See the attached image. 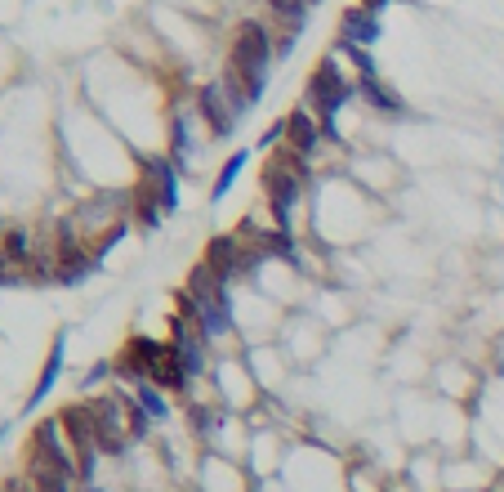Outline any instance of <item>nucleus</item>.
<instances>
[{
  "label": "nucleus",
  "instance_id": "9b49d317",
  "mask_svg": "<svg viewBox=\"0 0 504 492\" xmlns=\"http://www.w3.org/2000/svg\"><path fill=\"white\" fill-rule=\"evenodd\" d=\"M232 260H242V256H237V242H232V237H214V242L205 246V265H210V269H214L219 277L232 274Z\"/></svg>",
  "mask_w": 504,
  "mask_h": 492
},
{
  "label": "nucleus",
  "instance_id": "1a4fd4ad",
  "mask_svg": "<svg viewBox=\"0 0 504 492\" xmlns=\"http://www.w3.org/2000/svg\"><path fill=\"white\" fill-rule=\"evenodd\" d=\"M357 85H361V95L371 99V108L393 112V116H402V112H406V104H402V99H398V95H393L389 85H380V76H361Z\"/></svg>",
  "mask_w": 504,
  "mask_h": 492
},
{
  "label": "nucleus",
  "instance_id": "9d476101",
  "mask_svg": "<svg viewBox=\"0 0 504 492\" xmlns=\"http://www.w3.org/2000/svg\"><path fill=\"white\" fill-rule=\"evenodd\" d=\"M152 385H170V389H179V385L188 381V372H183V363H179V354H174V345L170 349H161V358H156V367H152Z\"/></svg>",
  "mask_w": 504,
  "mask_h": 492
},
{
  "label": "nucleus",
  "instance_id": "4468645a",
  "mask_svg": "<svg viewBox=\"0 0 504 492\" xmlns=\"http://www.w3.org/2000/svg\"><path fill=\"white\" fill-rule=\"evenodd\" d=\"M268 5H272L282 18H295V23L303 18V9H308V0H268Z\"/></svg>",
  "mask_w": 504,
  "mask_h": 492
},
{
  "label": "nucleus",
  "instance_id": "f03ea898",
  "mask_svg": "<svg viewBox=\"0 0 504 492\" xmlns=\"http://www.w3.org/2000/svg\"><path fill=\"white\" fill-rule=\"evenodd\" d=\"M300 188H303V170L295 162L272 157V162L263 166V193H268V206L277 211V219L291 216V206H295Z\"/></svg>",
  "mask_w": 504,
  "mask_h": 492
},
{
  "label": "nucleus",
  "instance_id": "dca6fc26",
  "mask_svg": "<svg viewBox=\"0 0 504 492\" xmlns=\"http://www.w3.org/2000/svg\"><path fill=\"white\" fill-rule=\"evenodd\" d=\"M282 135H286V126H268V130H263V139H259V144H263V148H272V144H277V139H282Z\"/></svg>",
  "mask_w": 504,
  "mask_h": 492
},
{
  "label": "nucleus",
  "instance_id": "f3484780",
  "mask_svg": "<svg viewBox=\"0 0 504 492\" xmlns=\"http://www.w3.org/2000/svg\"><path fill=\"white\" fill-rule=\"evenodd\" d=\"M384 5H389V0H361V9H371V14H380Z\"/></svg>",
  "mask_w": 504,
  "mask_h": 492
},
{
  "label": "nucleus",
  "instance_id": "f8f14e48",
  "mask_svg": "<svg viewBox=\"0 0 504 492\" xmlns=\"http://www.w3.org/2000/svg\"><path fill=\"white\" fill-rule=\"evenodd\" d=\"M242 166H246V153H232V157H228V166H223V170H219V179H214V202H219V197H228V188H232V184H237V175H242Z\"/></svg>",
  "mask_w": 504,
  "mask_h": 492
},
{
  "label": "nucleus",
  "instance_id": "ddd939ff",
  "mask_svg": "<svg viewBox=\"0 0 504 492\" xmlns=\"http://www.w3.org/2000/svg\"><path fill=\"white\" fill-rule=\"evenodd\" d=\"M139 407L148 412L152 421H156V417H165V398H161V389H156L152 381H139Z\"/></svg>",
  "mask_w": 504,
  "mask_h": 492
},
{
  "label": "nucleus",
  "instance_id": "6e6552de",
  "mask_svg": "<svg viewBox=\"0 0 504 492\" xmlns=\"http://www.w3.org/2000/svg\"><path fill=\"white\" fill-rule=\"evenodd\" d=\"M63 354H67V340H63V336H54L50 358H45V372H41V381H36V389H32V403H27V407L45 403V394L54 389V377H58V367H63Z\"/></svg>",
  "mask_w": 504,
  "mask_h": 492
},
{
  "label": "nucleus",
  "instance_id": "423d86ee",
  "mask_svg": "<svg viewBox=\"0 0 504 492\" xmlns=\"http://www.w3.org/2000/svg\"><path fill=\"white\" fill-rule=\"evenodd\" d=\"M286 139H291V148L300 153V157H312V148H317V139H321V130L312 126V116L308 112H291V121H286Z\"/></svg>",
  "mask_w": 504,
  "mask_h": 492
},
{
  "label": "nucleus",
  "instance_id": "0eeeda50",
  "mask_svg": "<svg viewBox=\"0 0 504 492\" xmlns=\"http://www.w3.org/2000/svg\"><path fill=\"white\" fill-rule=\"evenodd\" d=\"M148 175H152V193H156V206L161 211H174L179 206V179H174V170L165 162H148Z\"/></svg>",
  "mask_w": 504,
  "mask_h": 492
},
{
  "label": "nucleus",
  "instance_id": "20e7f679",
  "mask_svg": "<svg viewBox=\"0 0 504 492\" xmlns=\"http://www.w3.org/2000/svg\"><path fill=\"white\" fill-rule=\"evenodd\" d=\"M380 36V23H375V14L371 9H344V18H340V45H371Z\"/></svg>",
  "mask_w": 504,
  "mask_h": 492
},
{
  "label": "nucleus",
  "instance_id": "f257e3e1",
  "mask_svg": "<svg viewBox=\"0 0 504 492\" xmlns=\"http://www.w3.org/2000/svg\"><path fill=\"white\" fill-rule=\"evenodd\" d=\"M349 99H353V81L335 67V58H321L317 72L308 76V104L321 112V116H335Z\"/></svg>",
  "mask_w": 504,
  "mask_h": 492
},
{
  "label": "nucleus",
  "instance_id": "a211bd4d",
  "mask_svg": "<svg viewBox=\"0 0 504 492\" xmlns=\"http://www.w3.org/2000/svg\"><path fill=\"white\" fill-rule=\"evenodd\" d=\"M0 492H32V488H23L18 479H9V484H0Z\"/></svg>",
  "mask_w": 504,
  "mask_h": 492
},
{
  "label": "nucleus",
  "instance_id": "39448f33",
  "mask_svg": "<svg viewBox=\"0 0 504 492\" xmlns=\"http://www.w3.org/2000/svg\"><path fill=\"white\" fill-rule=\"evenodd\" d=\"M27 484H32V492H72V475H63L58 466L41 461V457H27Z\"/></svg>",
  "mask_w": 504,
  "mask_h": 492
},
{
  "label": "nucleus",
  "instance_id": "2eb2a0df",
  "mask_svg": "<svg viewBox=\"0 0 504 492\" xmlns=\"http://www.w3.org/2000/svg\"><path fill=\"white\" fill-rule=\"evenodd\" d=\"M170 130H174V157H183V153H188V121H183V116H174V121H170Z\"/></svg>",
  "mask_w": 504,
  "mask_h": 492
},
{
  "label": "nucleus",
  "instance_id": "7ed1b4c3",
  "mask_svg": "<svg viewBox=\"0 0 504 492\" xmlns=\"http://www.w3.org/2000/svg\"><path fill=\"white\" fill-rule=\"evenodd\" d=\"M197 104H202V116L210 121V130H214L219 139H223V135H232V126H237V116H242V112L232 108V99H228L223 81L205 85L202 95H197Z\"/></svg>",
  "mask_w": 504,
  "mask_h": 492
}]
</instances>
